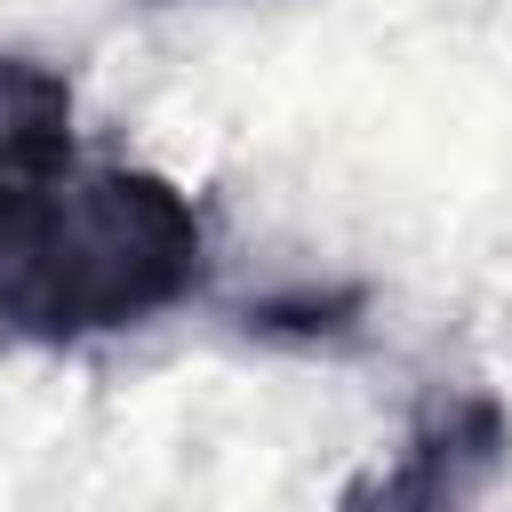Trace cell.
I'll use <instances>...</instances> for the list:
<instances>
[{
    "label": "cell",
    "instance_id": "1",
    "mask_svg": "<svg viewBox=\"0 0 512 512\" xmlns=\"http://www.w3.org/2000/svg\"><path fill=\"white\" fill-rule=\"evenodd\" d=\"M208 280V216L200 200L128 160L64 168V256H56V344L144 328L192 304Z\"/></svg>",
    "mask_w": 512,
    "mask_h": 512
},
{
    "label": "cell",
    "instance_id": "3",
    "mask_svg": "<svg viewBox=\"0 0 512 512\" xmlns=\"http://www.w3.org/2000/svg\"><path fill=\"white\" fill-rule=\"evenodd\" d=\"M368 320V288H288L240 304V328L264 344H344Z\"/></svg>",
    "mask_w": 512,
    "mask_h": 512
},
{
    "label": "cell",
    "instance_id": "2",
    "mask_svg": "<svg viewBox=\"0 0 512 512\" xmlns=\"http://www.w3.org/2000/svg\"><path fill=\"white\" fill-rule=\"evenodd\" d=\"M512 464V408L488 392V384H440L400 456L376 464L368 480L344 488V504H384V512H448V504H472L504 480Z\"/></svg>",
    "mask_w": 512,
    "mask_h": 512
}]
</instances>
